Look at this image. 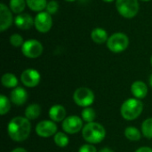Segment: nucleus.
Returning <instances> with one entry per match:
<instances>
[{"instance_id": "obj_1", "label": "nucleus", "mask_w": 152, "mask_h": 152, "mask_svg": "<svg viewBox=\"0 0 152 152\" xmlns=\"http://www.w3.org/2000/svg\"><path fill=\"white\" fill-rule=\"evenodd\" d=\"M31 124L27 118L15 117L8 124L7 133L9 137L14 142H23L30 134Z\"/></svg>"}, {"instance_id": "obj_2", "label": "nucleus", "mask_w": 152, "mask_h": 152, "mask_svg": "<svg viewBox=\"0 0 152 152\" xmlns=\"http://www.w3.org/2000/svg\"><path fill=\"white\" fill-rule=\"evenodd\" d=\"M82 136L88 143L97 144L104 140L106 136V131L102 125L96 122H91L87 123L83 127Z\"/></svg>"}, {"instance_id": "obj_3", "label": "nucleus", "mask_w": 152, "mask_h": 152, "mask_svg": "<svg viewBox=\"0 0 152 152\" xmlns=\"http://www.w3.org/2000/svg\"><path fill=\"white\" fill-rule=\"evenodd\" d=\"M142 110L143 104L139 99L136 98H130L126 100L120 108L121 116L128 121H132L139 118L142 113Z\"/></svg>"}, {"instance_id": "obj_4", "label": "nucleus", "mask_w": 152, "mask_h": 152, "mask_svg": "<svg viewBox=\"0 0 152 152\" xmlns=\"http://www.w3.org/2000/svg\"><path fill=\"white\" fill-rule=\"evenodd\" d=\"M129 45L128 37L122 32H117L109 37L107 41V46L110 52L119 53L127 49Z\"/></svg>"}, {"instance_id": "obj_5", "label": "nucleus", "mask_w": 152, "mask_h": 152, "mask_svg": "<svg viewBox=\"0 0 152 152\" xmlns=\"http://www.w3.org/2000/svg\"><path fill=\"white\" fill-rule=\"evenodd\" d=\"M116 8L121 16L132 19L137 15L140 4L138 0H116Z\"/></svg>"}, {"instance_id": "obj_6", "label": "nucleus", "mask_w": 152, "mask_h": 152, "mask_svg": "<svg viewBox=\"0 0 152 152\" xmlns=\"http://www.w3.org/2000/svg\"><path fill=\"white\" fill-rule=\"evenodd\" d=\"M73 100L77 105L83 108H86L94 103V94L91 89L87 87H79L74 92Z\"/></svg>"}, {"instance_id": "obj_7", "label": "nucleus", "mask_w": 152, "mask_h": 152, "mask_svg": "<svg viewBox=\"0 0 152 152\" xmlns=\"http://www.w3.org/2000/svg\"><path fill=\"white\" fill-rule=\"evenodd\" d=\"M44 51L43 45L36 39H28L21 46V52L24 56L29 59L38 58Z\"/></svg>"}, {"instance_id": "obj_8", "label": "nucleus", "mask_w": 152, "mask_h": 152, "mask_svg": "<svg viewBox=\"0 0 152 152\" xmlns=\"http://www.w3.org/2000/svg\"><path fill=\"white\" fill-rule=\"evenodd\" d=\"M34 26L37 31L40 33L48 32L53 26V18L52 15L46 11L38 12L34 18Z\"/></svg>"}, {"instance_id": "obj_9", "label": "nucleus", "mask_w": 152, "mask_h": 152, "mask_svg": "<svg viewBox=\"0 0 152 152\" xmlns=\"http://www.w3.org/2000/svg\"><path fill=\"white\" fill-rule=\"evenodd\" d=\"M61 127L65 133L69 134H75L83 129V119L76 115L67 117L62 121Z\"/></svg>"}, {"instance_id": "obj_10", "label": "nucleus", "mask_w": 152, "mask_h": 152, "mask_svg": "<svg viewBox=\"0 0 152 152\" xmlns=\"http://www.w3.org/2000/svg\"><path fill=\"white\" fill-rule=\"evenodd\" d=\"M57 125L52 120H43L36 126V133L40 137L48 138L57 133Z\"/></svg>"}, {"instance_id": "obj_11", "label": "nucleus", "mask_w": 152, "mask_h": 152, "mask_svg": "<svg viewBox=\"0 0 152 152\" xmlns=\"http://www.w3.org/2000/svg\"><path fill=\"white\" fill-rule=\"evenodd\" d=\"M40 73L34 69H27L20 75V81L27 87L37 86L40 83Z\"/></svg>"}, {"instance_id": "obj_12", "label": "nucleus", "mask_w": 152, "mask_h": 152, "mask_svg": "<svg viewBox=\"0 0 152 152\" xmlns=\"http://www.w3.org/2000/svg\"><path fill=\"white\" fill-rule=\"evenodd\" d=\"M13 22L12 12L4 4H0V31L4 32Z\"/></svg>"}, {"instance_id": "obj_13", "label": "nucleus", "mask_w": 152, "mask_h": 152, "mask_svg": "<svg viewBox=\"0 0 152 152\" xmlns=\"http://www.w3.org/2000/svg\"><path fill=\"white\" fill-rule=\"evenodd\" d=\"M14 24L20 29H29L34 26V19L28 13H20L15 17Z\"/></svg>"}, {"instance_id": "obj_14", "label": "nucleus", "mask_w": 152, "mask_h": 152, "mask_svg": "<svg viewBox=\"0 0 152 152\" xmlns=\"http://www.w3.org/2000/svg\"><path fill=\"white\" fill-rule=\"evenodd\" d=\"M28 100V92L20 86H17L13 88V90L11 92V102L17 105L20 106L23 105Z\"/></svg>"}, {"instance_id": "obj_15", "label": "nucleus", "mask_w": 152, "mask_h": 152, "mask_svg": "<svg viewBox=\"0 0 152 152\" xmlns=\"http://www.w3.org/2000/svg\"><path fill=\"white\" fill-rule=\"evenodd\" d=\"M49 117L52 121L53 122H62L67 117H66V110L61 105H53L49 110Z\"/></svg>"}, {"instance_id": "obj_16", "label": "nucleus", "mask_w": 152, "mask_h": 152, "mask_svg": "<svg viewBox=\"0 0 152 152\" xmlns=\"http://www.w3.org/2000/svg\"><path fill=\"white\" fill-rule=\"evenodd\" d=\"M131 92L136 99H143L148 94V86L142 81H135L132 84Z\"/></svg>"}, {"instance_id": "obj_17", "label": "nucleus", "mask_w": 152, "mask_h": 152, "mask_svg": "<svg viewBox=\"0 0 152 152\" xmlns=\"http://www.w3.org/2000/svg\"><path fill=\"white\" fill-rule=\"evenodd\" d=\"M91 38L95 44H104L108 41L107 31L102 28H95L91 32Z\"/></svg>"}, {"instance_id": "obj_18", "label": "nucleus", "mask_w": 152, "mask_h": 152, "mask_svg": "<svg viewBox=\"0 0 152 152\" xmlns=\"http://www.w3.org/2000/svg\"><path fill=\"white\" fill-rule=\"evenodd\" d=\"M41 114V107L37 103H32L28 105L25 110V118L28 120L37 119Z\"/></svg>"}, {"instance_id": "obj_19", "label": "nucleus", "mask_w": 152, "mask_h": 152, "mask_svg": "<svg viewBox=\"0 0 152 152\" xmlns=\"http://www.w3.org/2000/svg\"><path fill=\"white\" fill-rule=\"evenodd\" d=\"M2 85L7 88H15L18 86V79L12 73H5L1 78Z\"/></svg>"}, {"instance_id": "obj_20", "label": "nucleus", "mask_w": 152, "mask_h": 152, "mask_svg": "<svg viewBox=\"0 0 152 152\" xmlns=\"http://www.w3.org/2000/svg\"><path fill=\"white\" fill-rule=\"evenodd\" d=\"M26 3L30 10L40 12L46 8L48 2L46 0H26Z\"/></svg>"}, {"instance_id": "obj_21", "label": "nucleus", "mask_w": 152, "mask_h": 152, "mask_svg": "<svg viewBox=\"0 0 152 152\" xmlns=\"http://www.w3.org/2000/svg\"><path fill=\"white\" fill-rule=\"evenodd\" d=\"M125 136L126 139H128L132 142H137V141L141 140L142 133L136 127L128 126L125 129Z\"/></svg>"}, {"instance_id": "obj_22", "label": "nucleus", "mask_w": 152, "mask_h": 152, "mask_svg": "<svg viewBox=\"0 0 152 152\" xmlns=\"http://www.w3.org/2000/svg\"><path fill=\"white\" fill-rule=\"evenodd\" d=\"M53 141H54V143L58 147H61V148H65L69 143V139L68 135L63 132H57L53 135Z\"/></svg>"}, {"instance_id": "obj_23", "label": "nucleus", "mask_w": 152, "mask_h": 152, "mask_svg": "<svg viewBox=\"0 0 152 152\" xmlns=\"http://www.w3.org/2000/svg\"><path fill=\"white\" fill-rule=\"evenodd\" d=\"M27 5L26 0H10V9L12 12L20 14L21 13Z\"/></svg>"}, {"instance_id": "obj_24", "label": "nucleus", "mask_w": 152, "mask_h": 152, "mask_svg": "<svg viewBox=\"0 0 152 152\" xmlns=\"http://www.w3.org/2000/svg\"><path fill=\"white\" fill-rule=\"evenodd\" d=\"M81 117H82L83 121H85L86 123L94 122V119L96 118V112L94 111V109H92L90 107H86L82 110Z\"/></svg>"}, {"instance_id": "obj_25", "label": "nucleus", "mask_w": 152, "mask_h": 152, "mask_svg": "<svg viewBox=\"0 0 152 152\" xmlns=\"http://www.w3.org/2000/svg\"><path fill=\"white\" fill-rule=\"evenodd\" d=\"M142 134L148 138H152V118H147L142 125Z\"/></svg>"}, {"instance_id": "obj_26", "label": "nucleus", "mask_w": 152, "mask_h": 152, "mask_svg": "<svg viewBox=\"0 0 152 152\" xmlns=\"http://www.w3.org/2000/svg\"><path fill=\"white\" fill-rule=\"evenodd\" d=\"M10 109H11V102L9 99L4 94H1L0 95V114L4 115L8 113Z\"/></svg>"}, {"instance_id": "obj_27", "label": "nucleus", "mask_w": 152, "mask_h": 152, "mask_svg": "<svg viewBox=\"0 0 152 152\" xmlns=\"http://www.w3.org/2000/svg\"><path fill=\"white\" fill-rule=\"evenodd\" d=\"M25 41H23V38L20 35V34H12L11 37H10V43L12 46L14 47H20V46H22V45L24 44Z\"/></svg>"}, {"instance_id": "obj_28", "label": "nucleus", "mask_w": 152, "mask_h": 152, "mask_svg": "<svg viewBox=\"0 0 152 152\" xmlns=\"http://www.w3.org/2000/svg\"><path fill=\"white\" fill-rule=\"evenodd\" d=\"M58 9H59V4L55 0H51L50 2H48L47 5H46V8H45L46 12H49L51 15L56 13Z\"/></svg>"}, {"instance_id": "obj_29", "label": "nucleus", "mask_w": 152, "mask_h": 152, "mask_svg": "<svg viewBox=\"0 0 152 152\" xmlns=\"http://www.w3.org/2000/svg\"><path fill=\"white\" fill-rule=\"evenodd\" d=\"M78 152H97V150H96V148L93 144L86 143V144L82 145L79 148Z\"/></svg>"}, {"instance_id": "obj_30", "label": "nucleus", "mask_w": 152, "mask_h": 152, "mask_svg": "<svg viewBox=\"0 0 152 152\" xmlns=\"http://www.w3.org/2000/svg\"><path fill=\"white\" fill-rule=\"evenodd\" d=\"M134 152H152V149L150 147H142L136 150Z\"/></svg>"}, {"instance_id": "obj_31", "label": "nucleus", "mask_w": 152, "mask_h": 152, "mask_svg": "<svg viewBox=\"0 0 152 152\" xmlns=\"http://www.w3.org/2000/svg\"><path fill=\"white\" fill-rule=\"evenodd\" d=\"M11 152H28L25 149H23V148H16V149H14V150H12Z\"/></svg>"}, {"instance_id": "obj_32", "label": "nucleus", "mask_w": 152, "mask_h": 152, "mask_svg": "<svg viewBox=\"0 0 152 152\" xmlns=\"http://www.w3.org/2000/svg\"><path fill=\"white\" fill-rule=\"evenodd\" d=\"M99 152H114L112 150H110V149H109V148H104V149H102V150H101Z\"/></svg>"}, {"instance_id": "obj_33", "label": "nucleus", "mask_w": 152, "mask_h": 152, "mask_svg": "<svg viewBox=\"0 0 152 152\" xmlns=\"http://www.w3.org/2000/svg\"><path fill=\"white\" fill-rule=\"evenodd\" d=\"M150 85H151V86L152 87V74L151 75V77H150Z\"/></svg>"}, {"instance_id": "obj_34", "label": "nucleus", "mask_w": 152, "mask_h": 152, "mask_svg": "<svg viewBox=\"0 0 152 152\" xmlns=\"http://www.w3.org/2000/svg\"><path fill=\"white\" fill-rule=\"evenodd\" d=\"M103 2H106V3H111V2H113V1H115V0H102Z\"/></svg>"}, {"instance_id": "obj_35", "label": "nucleus", "mask_w": 152, "mask_h": 152, "mask_svg": "<svg viewBox=\"0 0 152 152\" xmlns=\"http://www.w3.org/2000/svg\"><path fill=\"white\" fill-rule=\"evenodd\" d=\"M65 1H67V2H74L76 0H65Z\"/></svg>"}, {"instance_id": "obj_36", "label": "nucleus", "mask_w": 152, "mask_h": 152, "mask_svg": "<svg viewBox=\"0 0 152 152\" xmlns=\"http://www.w3.org/2000/svg\"><path fill=\"white\" fill-rule=\"evenodd\" d=\"M142 1H143V2H149V1H151V0H142Z\"/></svg>"}, {"instance_id": "obj_37", "label": "nucleus", "mask_w": 152, "mask_h": 152, "mask_svg": "<svg viewBox=\"0 0 152 152\" xmlns=\"http://www.w3.org/2000/svg\"><path fill=\"white\" fill-rule=\"evenodd\" d=\"M151 64L152 65V55H151Z\"/></svg>"}]
</instances>
